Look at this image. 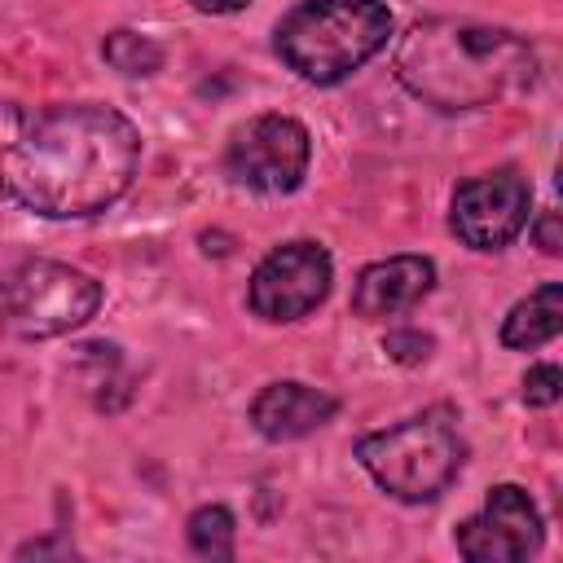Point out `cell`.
Instances as JSON below:
<instances>
[{"mask_svg":"<svg viewBox=\"0 0 563 563\" xmlns=\"http://www.w3.org/2000/svg\"><path fill=\"white\" fill-rule=\"evenodd\" d=\"M141 167V132L97 101H0V194L48 220L114 207Z\"/></svg>","mask_w":563,"mask_h":563,"instance_id":"obj_1","label":"cell"},{"mask_svg":"<svg viewBox=\"0 0 563 563\" xmlns=\"http://www.w3.org/2000/svg\"><path fill=\"white\" fill-rule=\"evenodd\" d=\"M396 75L418 101L435 110H484L532 88L537 53L506 26L427 18L413 22L396 44Z\"/></svg>","mask_w":563,"mask_h":563,"instance_id":"obj_2","label":"cell"},{"mask_svg":"<svg viewBox=\"0 0 563 563\" xmlns=\"http://www.w3.org/2000/svg\"><path fill=\"white\" fill-rule=\"evenodd\" d=\"M391 35L383 0H299L273 31L277 57L308 84H343Z\"/></svg>","mask_w":563,"mask_h":563,"instance_id":"obj_3","label":"cell"},{"mask_svg":"<svg viewBox=\"0 0 563 563\" xmlns=\"http://www.w3.org/2000/svg\"><path fill=\"white\" fill-rule=\"evenodd\" d=\"M356 457L396 501H431L457 479L466 440L457 431V413L449 405H431L387 431L365 435L356 444Z\"/></svg>","mask_w":563,"mask_h":563,"instance_id":"obj_4","label":"cell"},{"mask_svg":"<svg viewBox=\"0 0 563 563\" xmlns=\"http://www.w3.org/2000/svg\"><path fill=\"white\" fill-rule=\"evenodd\" d=\"M101 282L57 260H26L0 282V325L22 339H57L92 321Z\"/></svg>","mask_w":563,"mask_h":563,"instance_id":"obj_5","label":"cell"},{"mask_svg":"<svg viewBox=\"0 0 563 563\" xmlns=\"http://www.w3.org/2000/svg\"><path fill=\"white\" fill-rule=\"evenodd\" d=\"M312 136L290 114H255L224 150V172L255 194H290L303 185Z\"/></svg>","mask_w":563,"mask_h":563,"instance_id":"obj_6","label":"cell"},{"mask_svg":"<svg viewBox=\"0 0 563 563\" xmlns=\"http://www.w3.org/2000/svg\"><path fill=\"white\" fill-rule=\"evenodd\" d=\"M330 277H334L330 251L321 242L295 238V242L273 246L255 264L246 303L264 321H299L330 295Z\"/></svg>","mask_w":563,"mask_h":563,"instance_id":"obj_7","label":"cell"},{"mask_svg":"<svg viewBox=\"0 0 563 563\" xmlns=\"http://www.w3.org/2000/svg\"><path fill=\"white\" fill-rule=\"evenodd\" d=\"M528 211H532V185L515 167H501L488 176H471L453 189L449 229L471 251H501L528 229Z\"/></svg>","mask_w":563,"mask_h":563,"instance_id":"obj_8","label":"cell"},{"mask_svg":"<svg viewBox=\"0 0 563 563\" xmlns=\"http://www.w3.org/2000/svg\"><path fill=\"white\" fill-rule=\"evenodd\" d=\"M453 541L457 554L471 563H523L541 550L545 523L519 484H493L479 515L462 519Z\"/></svg>","mask_w":563,"mask_h":563,"instance_id":"obj_9","label":"cell"},{"mask_svg":"<svg viewBox=\"0 0 563 563\" xmlns=\"http://www.w3.org/2000/svg\"><path fill=\"white\" fill-rule=\"evenodd\" d=\"M431 286H435V264L427 255H387L356 273L352 312L365 321H383V317H396L422 303Z\"/></svg>","mask_w":563,"mask_h":563,"instance_id":"obj_10","label":"cell"},{"mask_svg":"<svg viewBox=\"0 0 563 563\" xmlns=\"http://www.w3.org/2000/svg\"><path fill=\"white\" fill-rule=\"evenodd\" d=\"M339 413V400L321 387L308 383H268L255 400H251V422L264 440H299L317 427H325Z\"/></svg>","mask_w":563,"mask_h":563,"instance_id":"obj_11","label":"cell"},{"mask_svg":"<svg viewBox=\"0 0 563 563\" xmlns=\"http://www.w3.org/2000/svg\"><path fill=\"white\" fill-rule=\"evenodd\" d=\"M563 330V282H541L528 299H519L501 321V343L515 352H532Z\"/></svg>","mask_w":563,"mask_h":563,"instance_id":"obj_12","label":"cell"},{"mask_svg":"<svg viewBox=\"0 0 563 563\" xmlns=\"http://www.w3.org/2000/svg\"><path fill=\"white\" fill-rule=\"evenodd\" d=\"M101 57L119 70V75H154V70H163V48L150 40V35H141V31H110L106 40H101Z\"/></svg>","mask_w":563,"mask_h":563,"instance_id":"obj_13","label":"cell"},{"mask_svg":"<svg viewBox=\"0 0 563 563\" xmlns=\"http://www.w3.org/2000/svg\"><path fill=\"white\" fill-rule=\"evenodd\" d=\"M233 510L229 506H198L189 515V550L202 559H233Z\"/></svg>","mask_w":563,"mask_h":563,"instance_id":"obj_14","label":"cell"},{"mask_svg":"<svg viewBox=\"0 0 563 563\" xmlns=\"http://www.w3.org/2000/svg\"><path fill=\"white\" fill-rule=\"evenodd\" d=\"M563 396V374H559V365H532L528 374H523V400L532 405V409H545V405H554Z\"/></svg>","mask_w":563,"mask_h":563,"instance_id":"obj_15","label":"cell"},{"mask_svg":"<svg viewBox=\"0 0 563 563\" xmlns=\"http://www.w3.org/2000/svg\"><path fill=\"white\" fill-rule=\"evenodd\" d=\"M383 352L391 361H400V365H418V361L431 356V334H422V330H391L383 339Z\"/></svg>","mask_w":563,"mask_h":563,"instance_id":"obj_16","label":"cell"},{"mask_svg":"<svg viewBox=\"0 0 563 563\" xmlns=\"http://www.w3.org/2000/svg\"><path fill=\"white\" fill-rule=\"evenodd\" d=\"M532 238L545 255H559L563 251V233H559V211H541V220L532 224Z\"/></svg>","mask_w":563,"mask_h":563,"instance_id":"obj_17","label":"cell"},{"mask_svg":"<svg viewBox=\"0 0 563 563\" xmlns=\"http://www.w3.org/2000/svg\"><path fill=\"white\" fill-rule=\"evenodd\" d=\"M198 13H238V9H246L251 0H189Z\"/></svg>","mask_w":563,"mask_h":563,"instance_id":"obj_18","label":"cell"}]
</instances>
